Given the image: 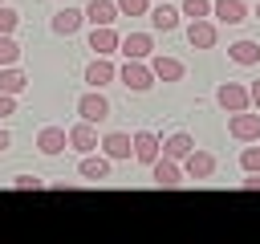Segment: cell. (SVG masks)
<instances>
[{
  "mask_svg": "<svg viewBox=\"0 0 260 244\" xmlns=\"http://www.w3.org/2000/svg\"><path fill=\"white\" fill-rule=\"evenodd\" d=\"M256 20H260V0H256Z\"/></svg>",
  "mask_w": 260,
  "mask_h": 244,
  "instance_id": "obj_34",
  "label": "cell"
},
{
  "mask_svg": "<svg viewBox=\"0 0 260 244\" xmlns=\"http://www.w3.org/2000/svg\"><path fill=\"white\" fill-rule=\"evenodd\" d=\"M228 134L236 142H260V114H248V110H236L228 118Z\"/></svg>",
  "mask_w": 260,
  "mask_h": 244,
  "instance_id": "obj_2",
  "label": "cell"
},
{
  "mask_svg": "<svg viewBox=\"0 0 260 244\" xmlns=\"http://www.w3.org/2000/svg\"><path fill=\"white\" fill-rule=\"evenodd\" d=\"M77 114H81V122H106L110 118V98L102 94V89H89V94H81L77 98Z\"/></svg>",
  "mask_w": 260,
  "mask_h": 244,
  "instance_id": "obj_1",
  "label": "cell"
},
{
  "mask_svg": "<svg viewBox=\"0 0 260 244\" xmlns=\"http://www.w3.org/2000/svg\"><path fill=\"white\" fill-rule=\"evenodd\" d=\"M179 167H183L187 179H211V175H215V155H207V150H191Z\"/></svg>",
  "mask_w": 260,
  "mask_h": 244,
  "instance_id": "obj_9",
  "label": "cell"
},
{
  "mask_svg": "<svg viewBox=\"0 0 260 244\" xmlns=\"http://www.w3.org/2000/svg\"><path fill=\"white\" fill-rule=\"evenodd\" d=\"M146 16H150V28H158V33H175V28H179V8H171L167 0L150 4Z\"/></svg>",
  "mask_w": 260,
  "mask_h": 244,
  "instance_id": "obj_12",
  "label": "cell"
},
{
  "mask_svg": "<svg viewBox=\"0 0 260 244\" xmlns=\"http://www.w3.org/2000/svg\"><path fill=\"white\" fill-rule=\"evenodd\" d=\"M98 146L106 150V159H130V155H134V142H130V134H122V130H110Z\"/></svg>",
  "mask_w": 260,
  "mask_h": 244,
  "instance_id": "obj_18",
  "label": "cell"
},
{
  "mask_svg": "<svg viewBox=\"0 0 260 244\" xmlns=\"http://www.w3.org/2000/svg\"><path fill=\"white\" fill-rule=\"evenodd\" d=\"M211 16L223 20V24H240V20H248V4L244 0H215L211 4Z\"/></svg>",
  "mask_w": 260,
  "mask_h": 244,
  "instance_id": "obj_19",
  "label": "cell"
},
{
  "mask_svg": "<svg viewBox=\"0 0 260 244\" xmlns=\"http://www.w3.org/2000/svg\"><path fill=\"white\" fill-rule=\"evenodd\" d=\"M118 53L126 61H146L154 53V41H150V33H130V37H118Z\"/></svg>",
  "mask_w": 260,
  "mask_h": 244,
  "instance_id": "obj_4",
  "label": "cell"
},
{
  "mask_svg": "<svg viewBox=\"0 0 260 244\" xmlns=\"http://www.w3.org/2000/svg\"><path fill=\"white\" fill-rule=\"evenodd\" d=\"M37 150H41V155H49V159H57V155H65V150H69V134H65L61 126H45V130L37 134Z\"/></svg>",
  "mask_w": 260,
  "mask_h": 244,
  "instance_id": "obj_8",
  "label": "cell"
},
{
  "mask_svg": "<svg viewBox=\"0 0 260 244\" xmlns=\"http://www.w3.org/2000/svg\"><path fill=\"white\" fill-rule=\"evenodd\" d=\"M77 175L81 179H89V183H102V179H110V159H93V155H85L81 159V167H77Z\"/></svg>",
  "mask_w": 260,
  "mask_h": 244,
  "instance_id": "obj_21",
  "label": "cell"
},
{
  "mask_svg": "<svg viewBox=\"0 0 260 244\" xmlns=\"http://www.w3.org/2000/svg\"><path fill=\"white\" fill-rule=\"evenodd\" d=\"M12 187H20V191H28V187H32V191H41V187H45V179H37V175H16V179H12Z\"/></svg>",
  "mask_w": 260,
  "mask_h": 244,
  "instance_id": "obj_29",
  "label": "cell"
},
{
  "mask_svg": "<svg viewBox=\"0 0 260 244\" xmlns=\"http://www.w3.org/2000/svg\"><path fill=\"white\" fill-rule=\"evenodd\" d=\"M130 142H134V159H138L142 167H150V163H154V159L162 155V142H158V138H154L150 130H138V134H134Z\"/></svg>",
  "mask_w": 260,
  "mask_h": 244,
  "instance_id": "obj_14",
  "label": "cell"
},
{
  "mask_svg": "<svg viewBox=\"0 0 260 244\" xmlns=\"http://www.w3.org/2000/svg\"><path fill=\"white\" fill-rule=\"evenodd\" d=\"M248 191H260V171H248V179H240Z\"/></svg>",
  "mask_w": 260,
  "mask_h": 244,
  "instance_id": "obj_31",
  "label": "cell"
},
{
  "mask_svg": "<svg viewBox=\"0 0 260 244\" xmlns=\"http://www.w3.org/2000/svg\"><path fill=\"white\" fill-rule=\"evenodd\" d=\"M114 77H118V69H114L106 57H93V61L85 65V81H89V89H106Z\"/></svg>",
  "mask_w": 260,
  "mask_h": 244,
  "instance_id": "obj_15",
  "label": "cell"
},
{
  "mask_svg": "<svg viewBox=\"0 0 260 244\" xmlns=\"http://www.w3.org/2000/svg\"><path fill=\"white\" fill-rule=\"evenodd\" d=\"M248 98H252V106H260V81H252V85H248Z\"/></svg>",
  "mask_w": 260,
  "mask_h": 244,
  "instance_id": "obj_32",
  "label": "cell"
},
{
  "mask_svg": "<svg viewBox=\"0 0 260 244\" xmlns=\"http://www.w3.org/2000/svg\"><path fill=\"white\" fill-rule=\"evenodd\" d=\"M150 179H154V187H179L187 175H183V167H179L175 159H162V155H158V159L150 163Z\"/></svg>",
  "mask_w": 260,
  "mask_h": 244,
  "instance_id": "obj_7",
  "label": "cell"
},
{
  "mask_svg": "<svg viewBox=\"0 0 260 244\" xmlns=\"http://www.w3.org/2000/svg\"><path fill=\"white\" fill-rule=\"evenodd\" d=\"M118 4V16H146L150 0H114Z\"/></svg>",
  "mask_w": 260,
  "mask_h": 244,
  "instance_id": "obj_26",
  "label": "cell"
},
{
  "mask_svg": "<svg viewBox=\"0 0 260 244\" xmlns=\"http://www.w3.org/2000/svg\"><path fill=\"white\" fill-rule=\"evenodd\" d=\"M215 102H219L228 114H236V110H248V106H252L248 85H240V81H223V85L215 89Z\"/></svg>",
  "mask_w": 260,
  "mask_h": 244,
  "instance_id": "obj_5",
  "label": "cell"
},
{
  "mask_svg": "<svg viewBox=\"0 0 260 244\" xmlns=\"http://www.w3.org/2000/svg\"><path fill=\"white\" fill-rule=\"evenodd\" d=\"M65 134H69V146H73L77 155H93V150H98V130H93V122H77V126H69Z\"/></svg>",
  "mask_w": 260,
  "mask_h": 244,
  "instance_id": "obj_11",
  "label": "cell"
},
{
  "mask_svg": "<svg viewBox=\"0 0 260 244\" xmlns=\"http://www.w3.org/2000/svg\"><path fill=\"white\" fill-rule=\"evenodd\" d=\"M24 89H28V77H24L16 65H4V69H0V94H12V98H16V94H24Z\"/></svg>",
  "mask_w": 260,
  "mask_h": 244,
  "instance_id": "obj_23",
  "label": "cell"
},
{
  "mask_svg": "<svg viewBox=\"0 0 260 244\" xmlns=\"http://www.w3.org/2000/svg\"><path fill=\"white\" fill-rule=\"evenodd\" d=\"M8 146H12V134H8V130H0V155H4Z\"/></svg>",
  "mask_w": 260,
  "mask_h": 244,
  "instance_id": "obj_33",
  "label": "cell"
},
{
  "mask_svg": "<svg viewBox=\"0 0 260 244\" xmlns=\"http://www.w3.org/2000/svg\"><path fill=\"white\" fill-rule=\"evenodd\" d=\"M191 150H195V138H191V134H183V130H179V134H171V138L162 142V159H175V163H183Z\"/></svg>",
  "mask_w": 260,
  "mask_h": 244,
  "instance_id": "obj_20",
  "label": "cell"
},
{
  "mask_svg": "<svg viewBox=\"0 0 260 244\" xmlns=\"http://www.w3.org/2000/svg\"><path fill=\"white\" fill-rule=\"evenodd\" d=\"M150 73L154 81H183V61L179 57H162V53H150Z\"/></svg>",
  "mask_w": 260,
  "mask_h": 244,
  "instance_id": "obj_10",
  "label": "cell"
},
{
  "mask_svg": "<svg viewBox=\"0 0 260 244\" xmlns=\"http://www.w3.org/2000/svg\"><path fill=\"white\" fill-rule=\"evenodd\" d=\"M228 57L236 65H260V45L256 41H236V45H228Z\"/></svg>",
  "mask_w": 260,
  "mask_h": 244,
  "instance_id": "obj_22",
  "label": "cell"
},
{
  "mask_svg": "<svg viewBox=\"0 0 260 244\" xmlns=\"http://www.w3.org/2000/svg\"><path fill=\"white\" fill-rule=\"evenodd\" d=\"M179 16H191V20H203V16H211V0H183V8H179Z\"/></svg>",
  "mask_w": 260,
  "mask_h": 244,
  "instance_id": "obj_25",
  "label": "cell"
},
{
  "mask_svg": "<svg viewBox=\"0 0 260 244\" xmlns=\"http://www.w3.org/2000/svg\"><path fill=\"white\" fill-rule=\"evenodd\" d=\"M81 24H85V12H81V8H73V4L57 8V12H53V20H49V28H53L57 37H73Z\"/></svg>",
  "mask_w": 260,
  "mask_h": 244,
  "instance_id": "obj_6",
  "label": "cell"
},
{
  "mask_svg": "<svg viewBox=\"0 0 260 244\" xmlns=\"http://www.w3.org/2000/svg\"><path fill=\"white\" fill-rule=\"evenodd\" d=\"M240 167H244V175H248V171H260V146H248V150L240 155Z\"/></svg>",
  "mask_w": 260,
  "mask_h": 244,
  "instance_id": "obj_28",
  "label": "cell"
},
{
  "mask_svg": "<svg viewBox=\"0 0 260 244\" xmlns=\"http://www.w3.org/2000/svg\"><path fill=\"white\" fill-rule=\"evenodd\" d=\"M118 81H122L126 89H134V94H146V89L154 85V73H150V65H142V61H126V65L118 69Z\"/></svg>",
  "mask_w": 260,
  "mask_h": 244,
  "instance_id": "obj_3",
  "label": "cell"
},
{
  "mask_svg": "<svg viewBox=\"0 0 260 244\" xmlns=\"http://www.w3.org/2000/svg\"><path fill=\"white\" fill-rule=\"evenodd\" d=\"M0 4H4V0H0Z\"/></svg>",
  "mask_w": 260,
  "mask_h": 244,
  "instance_id": "obj_36",
  "label": "cell"
},
{
  "mask_svg": "<svg viewBox=\"0 0 260 244\" xmlns=\"http://www.w3.org/2000/svg\"><path fill=\"white\" fill-rule=\"evenodd\" d=\"M81 12H85V24H93V28H98V24H114V20H118V4H114V0H89Z\"/></svg>",
  "mask_w": 260,
  "mask_h": 244,
  "instance_id": "obj_16",
  "label": "cell"
},
{
  "mask_svg": "<svg viewBox=\"0 0 260 244\" xmlns=\"http://www.w3.org/2000/svg\"><path fill=\"white\" fill-rule=\"evenodd\" d=\"M89 49H93V57H110V53H118V33H114V24H98V28H89Z\"/></svg>",
  "mask_w": 260,
  "mask_h": 244,
  "instance_id": "obj_13",
  "label": "cell"
},
{
  "mask_svg": "<svg viewBox=\"0 0 260 244\" xmlns=\"http://www.w3.org/2000/svg\"><path fill=\"white\" fill-rule=\"evenodd\" d=\"M215 37H219V33H215L211 20H191V24H187V45H191V49H211Z\"/></svg>",
  "mask_w": 260,
  "mask_h": 244,
  "instance_id": "obj_17",
  "label": "cell"
},
{
  "mask_svg": "<svg viewBox=\"0 0 260 244\" xmlns=\"http://www.w3.org/2000/svg\"><path fill=\"white\" fill-rule=\"evenodd\" d=\"M16 24H20V12L8 8V4H0V33H12Z\"/></svg>",
  "mask_w": 260,
  "mask_h": 244,
  "instance_id": "obj_27",
  "label": "cell"
},
{
  "mask_svg": "<svg viewBox=\"0 0 260 244\" xmlns=\"http://www.w3.org/2000/svg\"><path fill=\"white\" fill-rule=\"evenodd\" d=\"M16 61H20V45L12 41V33H0V69L16 65Z\"/></svg>",
  "mask_w": 260,
  "mask_h": 244,
  "instance_id": "obj_24",
  "label": "cell"
},
{
  "mask_svg": "<svg viewBox=\"0 0 260 244\" xmlns=\"http://www.w3.org/2000/svg\"><path fill=\"white\" fill-rule=\"evenodd\" d=\"M8 114H16V98L12 94H0V118H8Z\"/></svg>",
  "mask_w": 260,
  "mask_h": 244,
  "instance_id": "obj_30",
  "label": "cell"
},
{
  "mask_svg": "<svg viewBox=\"0 0 260 244\" xmlns=\"http://www.w3.org/2000/svg\"><path fill=\"white\" fill-rule=\"evenodd\" d=\"M61 4H69V0H61Z\"/></svg>",
  "mask_w": 260,
  "mask_h": 244,
  "instance_id": "obj_35",
  "label": "cell"
}]
</instances>
